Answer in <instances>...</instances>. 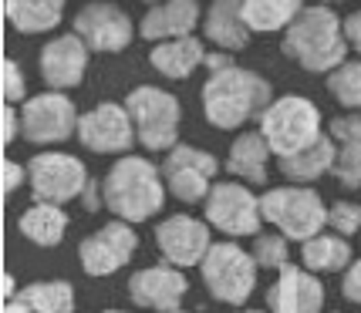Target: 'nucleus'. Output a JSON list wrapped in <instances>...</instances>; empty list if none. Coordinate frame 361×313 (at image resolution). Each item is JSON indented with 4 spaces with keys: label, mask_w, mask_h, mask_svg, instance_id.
Segmentation results:
<instances>
[{
    "label": "nucleus",
    "mask_w": 361,
    "mask_h": 313,
    "mask_svg": "<svg viewBox=\"0 0 361 313\" xmlns=\"http://www.w3.org/2000/svg\"><path fill=\"white\" fill-rule=\"evenodd\" d=\"M328 135L338 145H351V141H361V115H338V118H331L328 125Z\"/></svg>",
    "instance_id": "obj_34"
},
{
    "label": "nucleus",
    "mask_w": 361,
    "mask_h": 313,
    "mask_svg": "<svg viewBox=\"0 0 361 313\" xmlns=\"http://www.w3.org/2000/svg\"><path fill=\"white\" fill-rule=\"evenodd\" d=\"M270 145L260 132H240L236 141L230 145V155H226V169L236 179H247L253 186H260L267 179V162H270Z\"/></svg>",
    "instance_id": "obj_24"
},
{
    "label": "nucleus",
    "mask_w": 361,
    "mask_h": 313,
    "mask_svg": "<svg viewBox=\"0 0 361 313\" xmlns=\"http://www.w3.org/2000/svg\"><path fill=\"white\" fill-rule=\"evenodd\" d=\"M78 111L64 91H41L20 105V135L34 145H54L78 135Z\"/></svg>",
    "instance_id": "obj_9"
},
{
    "label": "nucleus",
    "mask_w": 361,
    "mask_h": 313,
    "mask_svg": "<svg viewBox=\"0 0 361 313\" xmlns=\"http://www.w3.org/2000/svg\"><path fill=\"white\" fill-rule=\"evenodd\" d=\"M88 44L81 41L78 34H61L54 41H47L41 47V78L51 91H71L85 81V71H88Z\"/></svg>",
    "instance_id": "obj_16"
},
{
    "label": "nucleus",
    "mask_w": 361,
    "mask_h": 313,
    "mask_svg": "<svg viewBox=\"0 0 361 313\" xmlns=\"http://www.w3.org/2000/svg\"><path fill=\"white\" fill-rule=\"evenodd\" d=\"M75 34L94 54H118V51H126L132 44L135 27H132L128 14L118 4L94 0V4L81 7L78 14H75Z\"/></svg>",
    "instance_id": "obj_13"
},
{
    "label": "nucleus",
    "mask_w": 361,
    "mask_h": 313,
    "mask_svg": "<svg viewBox=\"0 0 361 313\" xmlns=\"http://www.w3.org/2000/svg\"><path fill=\"white\" fill-rule=\"evenodd\" d=\"M253 260L260 269L287 267V236L283 233H257L253 236Z\"/></svg>",
    "instance_id": "obj_30"
},
{
    "label": "nucleus",
    "mask_w": 361,
    "mask_h": 313,
    "mask_svg": "<svg viewBox=\"0 0 361 313\" xmlns=\"http://www.w3.org/2000/svg\"><path fill=\"white\" fill-rule=\"evenodd\" d=\"M257 269L260 267H257L253 253L240 250L236 243H213V250L200 263L209 297L230 303V307H240L250 300L253 286H257Z\"/></svg>",
    "instance_id": "obj_7"
},
{
    "label": "nucleus",
    "mask_w": 361,
    "mask_h": 313,
    "mask_svg": "<svg viewBox=\"0 0 361 313\" xmlns=\"http://www.w3.org/2000/svg\"><path fill=\"white\" fill-rule=\"evenodd\" d=\"M300 260H304V267L314 269V273H338V269L355 263L348 236H338V233H321L314 239H307L300 246Z\"/></svg>",
    "instance_id": "obj_27"
},
{
    "label": "nucleus",
    "mask_w": 361,
    "mask_h": 313,
    "mask_svg": "<svg viewBox=\"0 0 361 313\" xmlns=\"http://www.w3.org/2000/svg\"><path fill=\"white\" fill-rule=\"evenodd\" d=\"M4 313H75V290L64 280L27 283L14 300H7Z\"/></svg>",
    "instance_id": "obj_22"
},
{
    "label": "nucleus",
    "mask_w": 361,
    "mask_h": 313,
    "mask_svg": "<svg viewBox=\"0 0 361 313\" xmlns=\"http://www.w3.org/2000/svg\"><path fill=\"white\" fill-rule=\"evenodd\" d=\"M334 179L345 189H361V141L338 145V162H334Z\"/></svg>",
    "instance_id": "obj_31"
},
{
    "label": "nucleus",
    "mask_w": 361,
    "mask_h": 313,
    "mask_svg": "<svg viewBox=\"0 0 361 313\" xmlns=\"http://www.w3.org/2000/svg\"><path fill=\"white\" fill-rule=\"evenodd\" d=\"M17 132H20V115L14 111V105H4V145H11Z\"/></svg>",
    "instance_id": "obj_38"
},
{
    "label": "nucleus",
    "mask_w": 361,
    "mask_h": 313,
    "mask_svg": "<svg viewBox=\"0 0 361 313\" xmlns=\"http://www.w3.org/2000/svg\"><path fill=\"white\" fill-rule=\"evenodd\" d=\"M281 162V175L298 182V186H311L317 182L324 172H334V162H338V141L331 135H321L314 145H307L304 152L298 155H287V158H277Z\"/></svg>",
    "instance_id": "obj_23"
},
{
    "label": "nucleus",
    "mask_w": 361,
    "mask_h": 313,
    "mask_svg": "<svg viewBox=\"0 0 361 313\" xmlns=\"http://www.w3.org/2000/svg\"><path fill=\"white\" fill-rule=\"evenodd\" d=\"M216 172H220V162L196 145H176L173 152H166V162H162L166 189L179 203H206L213 189L209 179Z\"/></svg>",
    "instance_id": "obj_11"
},
{
    "label": "nucleus",
    "mask_w": 361,
    "mask_h": 313,
    "mask_svg": "<svg viewBox=\"0 0 361 313\" xmlns=\"http://www.w3.org/2000/svg\"><path fill=\"white\" fill-rule=\"evenodd\" d=\"M102 199L105 209H111L126 222L152 219L166 203V179L162 169H156L142 155H122L102 179Z\"/></svg>",
    "instance_id": "obj_3"
},
{
    "label": "nucleus",
    "mask_w": 361,
    "mask_h": 313,
    "mask_svg": "<svg viewBox=\"0 0 361 313\" xmlns=\"http://www.w3.org/2000/svg\"><path fill=\"white\" fill-rule=\"evenodd\" d=\"M176 313H183V310H176Z\"/></svg>",
    "instance_id": "obj_44"
},
{
    "label": "nucleus",
    "mask_w": 361,
    "mask_h": 313,
    "mask_svg": "<svg viewBox=\"0 0 361 313\" xmlns=\"http://www.w3.org/2000/svg\"><path fill=\"white\" fill-rule=\"evenodd\" d=\"M145 4H162V0H145Z\"/></svg>",
    "instance_id": "obj_41"
},
{
    "label": "nucleus",
    "mask_w": 361,
    "mask_h": 313,
    "mask_svg": "<svg viewBox=\"0 0 361 313\" xmlns=\"http://www.w3.org/2000/svg\"><path fill=\"white\" fill-rule=\"evenodd\" d=\"M186 276L176 267L162 263V267H145L139 269L132 280H128V297L135 307H145V310L156 313H176L179 303L186 297Z\"/></svg>",
    "instance_id": "obj_17"
},
{
    "label": "nucleus",
    "mask_w": 361,
    "mask_h": 313,
    "mask_svg": "<svg viewBox=\"0 0 361 313\" xmlns=\"http://www.w3.org/2000/svg\"><path fill=\"white\" fill-rule=\"evenodd\" d=\"M274 105V88L267 78H260L250 68H223L213 71L203 84V115L209 125L233 132L247 125L250 118L260 122V115Z\"/></svg>",
    "instance_id": "obj_1"
},
{
    "label": "nucleus",
    "mask_w": 361,
    "mask_h": 313,
    "mask_svg": "<svg viewBox=\"0 0 361 313\" xmlns=\"http://www.w3.org/2000/svg\"><path fill=\"white\" fill-rule=\"evenodd\" d=\"M321 307H324V286L304 269L283 267L281 280L267 290L270 313H321Z\"/></svg>",
    "instance_id": "obj_18"
},
{
    "label": "nucleus",
    "mask_w": 361,
    "mask_h": 313,
    "mask_svg": "<svg viewBox=\"0 0 361 313\" xmlns=\"http://www.w3.org/2000/svg\"><path fill=\"white\" fill-rule=\"evenodd\" d=\"M20 236L31 239L34 246H58L64 239V229H68V216H64L58 205H47V203H34L27 212H20Z\"/></svg>",
    "instance_id": "obj_26"
},
{
    "label": "nucleus",
    "mask_w": 361,
    "mask_h": 313,
    "mask_svg": "<svg viewBox=\"0 0 361 313\" xmlns=\"http://www.w3.org/2000/svg\"><path fill=\"white\" fill-rule=\"evenodd\" d=\"M341 293H345V300H351V303H358V307H361V260H355V263L345 269Z\"/></svg>",
    "instance_id": "obj_35"
},
{
    "label": "nucleus",
    "mask_w": 361,
    "mask_h": 313,
    "mask_svg": "<svg viewBox=\"0 0 361 313\" xmlns=\"http://www.w3.org/2000/svg\"><path fill=\"white\" fill-rule=\"evenodd\" d=\"M0 94H4V105H24L27 101V81H24V75H20V68L14 61H4Z\"/></svg>",
    "instance_id": "obj_33"
},
{
    "label": "nucleus",
    "mask_w": 361,
    "mask_h": 313,
    "mask_svg": "<svg viewBox=\"0 0 361 313\" xmlns=\"http://www.w3.org/2000/svg\"><path fill=\"white\" fill-rule=\"evenodd\" d=\"M300 11H304V0H243L247 27L260 34L287 31Z\"/></svg>",
    "instance_id": "obj_28"
},
{
    "label": "nucleus",
    "mask_w": 361,
    "mask_h": 313,
    "mask_svg": "<svg viewBox=\"0 0 361 313\" xmlns=\"http://www.w3.org/2000/svg\"><path fill=\"white\" fill-rule=\"evenodd\" d=\"M345 37H348V44L361 54V11H355V14L345 17Z\"/></svg>",
    "instance_id": "obj_37"
},
{
    "label": "nucleus",
    "mask_w": 361,
    "mask_h": 313,
    "mask_svg": "<svg viewBox=\"0 0 361 313\" xmlns=\"http://www.w3.org/2000/svg\"><path fill=\"white\" fill-rule=\"evenodd\" d=\"M260 135L267 139L270 152L277 158L298 155L324 135L321 132V108L304 94H281L260 115Z\"/></svg>",
    "instance_id": "obj_4"
},
{
    "label": "nucleus",
    "mask_w": 361,
    "mask_h": 313,
    "mask_svg": "<svg viewBox=\"0 0 361 313\" xmlns=\"http://www.w3.org/2000/svg\"><path fill=\"white\" fill-rule=\"evenodd\" d=\"M226 54H230V51H223V54H206L203 64L209 68V71H223V68H233V61H230Z\"/></svg>",
    "instance_id": "obj_39"
},
{
    "label": "nucleus",
    "mask_w": 361,
    "mask_h": 313,
    "mask_svg": "<svg viewBox=\"0 0 361 313\" xmlns=\"http://www.w3.org/2000/svg\"><path fill=\"white\" fill-rule=\"evenodd\" d=\"M105 313H122V310H105Z\"/></svg>",
    "instance_id": "obj_42"
},
{
    "label": "nucleus",
    "mask_w": 361,
    "mask_h": 313,
    "mask_svg": "<svg viewBox=\"0 0 361 313\" xmlns=\"http://www.w3.org/2000/svg\"><path fill=\"white\" fill-rule=\"evenodd\" d=\"M4 14L20 34H44L61 24L64 0H4Z\"/></svg>",
    "instance_id": "obj_25"
},
{
    "label": "nucleus",
    "mask_w": 361,
    "mask_h": 313,
    "mask_svg": "<svg viewBox=\"0 0 361 313\" xmlns=\"http://www.w3.org/2000/svg\"><path fill=\"white\" fill-rule=\"evenodd\" d=\"M156 246L169 267H200L206 260V253L213 250L209 226L186 216V212L169 216V219H162L156 226Z\"/></svg>",
    "instance_id": "obj_15"
},
{
    "label": "nucleus",
    "mask_w": 361,
    "mask_h": 313,
    "mask_svg": "<svg viewBox=\"0 0 361 313\" xmlns=\"http://www.w3.org/2000/svg\"><path fill=\"white\" fill-rule=\"evenodd\" d=\"M348 37H345V20L331 11L328 4H314V7H304L298 14V20L283 31L281 51L298 61L304 71H334L338 64H345V51H348Z\"/></svg>",
    "instance_id": "obj_2"
},
{
    "label": "nucleus",
    "mask_w": 361,
    "mask_h": 313,
    "mask_svg": "<svg viewBox=\"0 0 361 313\" xmlns=\"http://www.w3.org/2000/svg\"><path fill=\"white\" fill-rule=\"evenodd\" d=\"M27 182H31L34 203L64 205L85 196L92 179L81 158L68 155V152H37L27 162Z\"/></svg>",
    "instance_id": "obj_8"
},
{
    "label": "nucleus",
    "mask_w": 361,
    "mask_h": 313,
    "mask_svg": "<svg viewBox=\"0 0 361 313\" xmlns=\"http://www.w3.org/2000/svg\"><path fill=\"white\" fill-rule=\"evenodd\" d=\"M27 179V169H20L14 158H4V192H14Z\"/></svg>",
    "instance_id": "obj_36"
},
{
    "label": "nucleus",
    "mask_w": 361,
    "mask_h": 313,
    "mask_svg": "<svg viewBox=\"0 0 361 313\" xmlns=\"http://www.w3.org/2000/svg\"><path fill=\"white\" fill-rule=\"evenodd\" d=\"M200 20H203L200 0H162V4H152L149 14L142 17L139 34L145 41L159 44V41H173V37H189Z\"/></svg>",
    "instance_id": "obj_19"
},
{
    "label": "nucleus",
    "mask_w": 361,
    "mask_h": 313,
    "mask_svg": "<svg viewBox=\"0 0 361 313\" xmlns=\"http://www.w3.org/2000/svg\"><path fill=\"white\" fill-rule=\"evenodd\" d=\"M240 313H264V310H240Z\"/></svg>",
    "instance_id": "obj_40"
},
{
    "label": "nucleus",
    "mask_w": 361,
    "mask_h": 313,
    "mask_svg": "<svg viewBox=\"0 0 361 313\" xmlns=\"http://www.w3.org/2000/svg\"><path fill=\"white\" fill-rule=\"evenodd\" d=\"M126 108L132 115L135 135L149 152H173L179 145L183 108L173 91H162L156 84H139L135 91L126 94Z\"/></svg>",
    "instance_id": "obj_5"
},
{
    "label": "nucleus",
    "mask_w": 361,
    "mask_h": 313,
    "mask_svg": "<svg viewBox=\"0 0 361 313\" xmlns=\"http://www.w3.org/2000/svg\"><path fill=\"white\" fill-rule=\"evenodd\" d=\"M135 250H139V236L132 229V222L118 219L85 236L78 246V260L88 276H111L132 260Z\"/></svg>",
    "instance_id": "obj_14"
},
{
    "label": "nucleus",
    "mask_w": 361,
    "mask_h": 313,
    "mask_svg": "<svg viewBox=\"0 0 361 313\" xmlns=\"http://www.w3.org/2000/svg\"><path fill=\"white\" fill-rule=\"evenodd\" d=\"M203 34L220 51H243L253 34L243 17V0H209L203 14Z\"/></svg>",
    "instance_id": "obj_20"
},
{
    "label": "nucleus",
    "mask_w": 361,
    "mask_h": 313,
    "mask_svg": "<svg viewBox=\"0 0 361 313\" xmlns=\"http://www.w3.org/2000/svg\"><path fill=\"white\" fill-rule=\"evenodd\" d=\"M135 139L139 135H135V125H132V115H128L126 105L102 101L78 118V141L88 152L118 155V152H128L135 145Z\"/></svg>",
    "instance_id": "obj_12"
},
{
    "label": "nucleus",
    "mask_w": 361,
    "mask_h": 313,
    "mask_svg": "<svg viewBox=\"0 0 361 313\" xmlns=\"http://www.w3.org/2000/svg\"><path fill=\"white\" fill-rule=\"evenodd\" d=\"M328 226L334 229L338 236H351V233H361V205L358 203H334L328 209Z\"/></svg>",
    "instance_id": "obj_32"
},
{
    "label": "nucleus",
    "mask_w": 361,
    "mask_h": 313,
    "mask_svg": "<svg viewBox=\"0 0 361 313\" xmlns=\"http://www.w3.org/2000/svg\"><path fill=\"white\" fill-rule=\"evenodd\" d=\"M206 222L226 236H257L264 222L260 199L240 182H213L203 203Z\"/></svg>",
    "instance_id": "obj_10"
},
{
    "label": "nucleus",
    "mask_w": 361,
    "mask_h": 313,
    "mask_svg": "<svg viewBox=\"0 0 361 313\" xmlns=\"http://www.w3.org/2000/svg\"><path fill=\"white\" fill-rule=\"evenodd\" d=\"M260 209H264V219L274 222L287 239H298V243L321 236V229L328 226V209L321 203V196L307 186L270 189L260 199Z\"/></svg>",
    "instance_id": "obj_6"
},
{
    "label": "nucleus",
    "mask_w": 361,
    "mask_h": 313,
    "mask_svg": "<svg viewBox=\"0 0 361 313\" xmlns=\"http://www.w3.org/2000/svg\"><path fill=\"white\" fill-rule=\"evenodd\" d=\"M328 91L334 94L338 105L345 108H361V61H345L338 64L328 75Z\"/></svg>",
    "instance_id": "obj_29"
},
{
    "label": "nucleus",
    "mask_w": 361,
    "mask_h": 313,
    "mask_svg": "<svg viewBox=\"0 0 361 313\" xmlns=\"http://www.w3.org/2000/svg\"><path fill=\"white\" fill-rule=\"evenodd\" d=\"M331 4H338V0H331Z\"/></svg>",
    "instance_id": "obj_43"
},
{
    "label": "nucleus",
    "mask_w": 361,
    "mask_h": 313,
    "mask_svg": "<svg viewBox=\"0 0 361 313\" xmlns=\"http://www.w3.org/2000/svg\"><path fill=\"white\" fill-rule=\"evenodd\" d=\"M203 61H206V47L196 34L173 37V41H159V44L149 51V64L156 68L162 78H173V81L189 78Z\"/></svg>",
    "instance_id": "obj_21"
}]
</instances>
